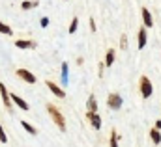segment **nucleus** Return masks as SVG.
Returning <instances> with one entry per match:
<instances>
[{
  "label": "nucleus",
  "instance_id": "8",
  "mask_svg": "<svg viewBox=\"0 0 161 147\" xmlns=\"http://www.w3.org/2000/svg\"><path fill=\"white\" fill-rule=\"evenodd\" d=\"M86 115H88V119H90L92 127H94L96 130H99V129H101V117H99L97 114H92V112H88Z\"/></svg>",
  "mask_w": 161,
  "mask_h": 147
},
{
  "label": "nucleus",
  "instance_id": "21",
  "mask_svg": "<svg viewBox=\"0 0 161 147\" xmlns=\"http://www.w3.org/2000/svg\"><path fill=\"white\" fill-rule=\"evenodd\" d=\"M0 142H2V144H6V142H8V136H6V132H4V129H2V125H0Z\"/></svg>",
  "mask_w": 161,
  "mask_h": 147
},
{
  "label": "nucleus",
  "instance_id": "16",
  "mask_svg": "<svg viewBox=\"0 0 161 147\" xmlns=\"http://www.w3.org/2000/svg\"><path fill=\"white\" fill-rule=\"evenodd\" d=\"M68 71H69V65L64 62V63H62V82H64V86L68 84Z\"/></svg>",
  "mask_w": 161,
  "mask_h": 147
},
{
  "label": "nucleus",
  "instance_id": "5",
  "mask_svg": "<svg viewBox=\"0 0 161 147\" xmlns=\"http://www.w3.org/2000/svg\"><path fill=\"white\" fill-rule=\"evenodd\" d=\"M17 76L23 78V80L28 82V84H36V74H32L28 69H17Z\"/></svg>",
  "mask_w": 161,
  "mask_h": 147
},
{
  "label": "nucleus",
  "instance_id": "2",
  "mask_svg": "<svg viewBox=\"0 0 161 147\" xmlns=\"http://www.w3.org/2000/svg\"><path fill=\"white\" fill-rule=\"evenodd\" d=\"M139 86H141V95H142V99H148V97L152 95V91H154L150 78H148V76H141Z\"/></svg>",
  "mask_w": 161,
  "mask_h": 147
},
{
  "label": "nucleus",
  "instance_id": "13",
  "mask_svg": "<svg viewBox=\"0 0 161 147\" xmlns=\"http://www.w3.org/2000/svg\"><path fill=\"white\" fill-rule=\"evenodd\" d=\"M113 62H114V50H113V48H109V50H107V54H105V63H103V65H109V67H111V65H113Z\"/></svg>",
  "mask_w": 161,
  "mask_h": 147
},
{
  "label": "nucleus",
  "instance_id": "17",
  "mask_svg": "<svg viewBox=\"0 0 161 147\" xmlns=\"http://www.w3.org/2000/svg\"><path fill=\"white\" fill-rule=\"evenodd\" d=\"M38 4H40L38 0H36V2L26 0V2H23V4H21V8H23V9H32V8H38Z\"/></svg>",
  "mask_w": 161,
  "mask_h": 147
},
{
  "label": "nucleus",
  "instance_id": "1",
  "mask_svg": "<svg viewBox=\"0 0 161 147\" xmlns=\"http://www.w3.org/2000/svg\"><path fill=\"white\" fill-rule=\"evenodd\" d=\"M47 112L51 114V117H53V121L56 123V127L62 130V132H66V119H64V115H62V112L58 110L54 104H47Z\"/></svg>",
  "mask_w": 161,
  "mask_h": 147
},
{
  "label": "nucleus",
  "instance_id": "6",
  "mask_svg": "<svg viewBox=\"0 0 161 147\" xmlns=\"http://www.w3.org/2000/svg\"><path fill=\"white\" fill-rule=\"evenodd\" d=\"M9 99H11V103H15V104H17V106H19V108H21V110H30V106H28V103H26V101H25V99H21V97H19V95H15V93H11V95H9Z\"/></svg>",
  "mask_w": 161,
  "mask_h": 147
},
{
  "label": "nucleus",
  "instance_id": "11",
  "mask_svg": "<svg viewBox=\"0 0 161 147\" xmlns=\"http://www.w3.org/2000/svg\"><path fill=\"white\" fill-rule=\"evenodd\" d=\"M137 45H139V48H144V45H146V39H148V34H146V28H141L139 30V36H137Z\"/></svg>",
  "mask_w": 161,
  "mask_h": 147
},
{
  "label": "nucleus",
  "instance_id": "24",
  "mask_svg": "<svg viewBox=\"0 0 161 147\" xmlns=\"http://www.w3.org/2000/svg\"><path fill=\"white\" fill-rule=\"evenodd\" d=\"M40 24H41V26H43V28H45V26L49 24V19H47V17H43V19H41V21H40Z\"/></svg>",
  "mask_w": 161,
  "mask_h": 147
},
{
  "label": "nucleus",
  "instance_id": "25",
  "mask_svg": "<svg viewBox=\"0 0 161 147\" xmlns=\"http://www.w3.org/2000/svg\"><path fill=\"white\" fill-rule=\"evenodd\" d=\"M156 129H158V130L161 129V119H159V121H156Z\"/></svg>",
  "mask_w": 161,
  "mask_h": 147
},
{
  "label": "nucleus",
  "instance_id": "23",
  "mask_svg": "<svg viewBox=\"0 0 161 147\" xmlns=\"http://www.w3.org/2000/svg\"><path fill=\"white\" fill-rule=\"evenodd\" d=\"M90 30H92V32H96V21H94L92 17H90Z\"/></svg>",
  "mask_w": 161,
  "mask_h": 147
},
{
  "label": "nucleus",
  "instance_id": "15",
  "mask_svg": "<svg viewBox=\"0 0 161 147\" xmlns=\"http://www.w3.org/2000/svg\"><path fill=\"white\" fill-rule=\"evenodd\" d=\"M21 127H23L28 134H36V132H38V130H36V127H32V125H30V123H26V121H21Z\"/></svg>",
  "mask_w": 161,
  "mask_h": 147
},
{
  "label": "nucleus",
  "instance_id": "20",
  "mask_svg": "<svg viewBox=\"0 0 161 147\" xmlns=\"http://www.w3.org/2000/svg\"><path fill=\"white\" fill-rule=\"evenodd\" d=\"M111 147H118V132L116 130L111 132Z\"/></svg>",
  "mask_w": 161,
  "mask_h": 147
},
{
  "label": "nucleus",
  "instance_id": "18",
  "mask_svg": "<svg viewBox=\"0 0 161 147\" xmlns=\"http://www.w3.org/2000/svg\"><path fill=\"white\" fill-rule=\"evenodd\" d=\"M77 26H79V19L73 17V19H71V24H69V34H75V32H77Z\"/></svg>",
  "mask_w": 161,
  "mask_h": 147
},
{
  "label": "nucleus",
  "instance_id": "22",
  "mask_svg": "<svg viewBox=\"0 0 161 147\" xmlns=\"http://www.w3.org/2000/svg\"><path fill=\"white\" fill-rule=\"evenodd\" d=\"M120 47L122 48H127V36H125V34H124L122 39H120Z\"/></svg>",
  "mask_w": 161,
  "mask_h": 147
},
{
  "label": "nucleus",
  "instance_id": "12",
  "mask_svg": "<svg viewBox=\"0 0 161 147\" xmlns=\"http://www.w3.org/2000/svg\"><path fill=\"white\" fill-rule=\"evenodd\" d=\"M86 108H88V112L96 114V110H97V101H96V95H90V97H88V101H86Z\"/></svg>",
  "mask_w": 161,
  "mask_h": 147
},
{
  "label": "nucleus",
  "instance_id": "7",
  "mask_svg": "<svg viewBox=\"0 0 161 147\" xmlns=\"http://www.w3.org/2000/svg\"><path fill=\"white\" fill-rule=\"evenodd\" d=\"M47 86H49V89H51V91H53V93H54V95H56L58 99H64V97H66V91H64V89H62L60 86L53 84L51 80H47Z\"/></svg>",
  "mask_w": 161,
  "mask_h": 147
},
{
  "label": "nucleus",
  "instance_id": "14",
  "mask_svg": "<svg viewBox=\"0 0 161 147\" xmlns=\"http://www.w3.org/2000/svg\"><path fill=\"white\" fill-rule=\"evenodd\" d=\"M150 138H152V142H154V144L158 145V144L161 142V134H159V130H158V129H152V130H150Z\"/></svg>",
  "mask_w": 161,
  "mask_h": 147
},
{
  "label": "nucleus",
  "instance_id": "3",
  "mask_svg": "<svg viewBox=\"0 0 161 147\" xmlns=\"http://www.w3.org/2000/svg\"><path fill=\"white\" fill-rule=\"evenodd\" d=\"M107 106H109L111 110H120L122 108V97L118 93H111V95L107 97Z\"/></svg>",
  "mask_w": 161,
  "mask_h": 147
},
{
  "label": "nucleus",
  "instance_id": "9",
  "mask_svg": "<svg viewBox=\"0 0 161 147\" xmlns=\"http://www.w3.org/2000/svg\"><path fill=\"white\" fill-rule=\"evenodd\" d=\"M141 15H142V21H144V26H154V21H152V15H150V11L146 9V8H142L141 9Z\"/></svg>",
  "mask_w": 161,
  "mask_h": 147
},
{
  "label": "nucleus",
  "instance_id": "19",
  "mask_svg": "<svg viewBox=\"0 0 161 147\" xmlns=\"http://www.w3.org/2000/svg\"><path fill=\"white\" fill-rule=\"evenodd\" d=\"M0 34H6V36H11L13 32H11V28H9L8 24H4V23L0 21Z\"/></svg>",
  "mask_w": 161,
  "mask_h": 147
},
{
  "label": "nucleus",
  "instance_id": "10",
  "mask_svg": "<svg viewBox=\"0 0 161 147\" xmlns=\"http://www.w3.org/2000/svg\"><path fill=\"white\" fill-rule=\"evenodd\" d=\"M15 47H17V48H34V47H36V41L19 39V41H15Z\"/></svg>",
  "mask_w": 161,
  "mask_h": 147
},
{
  "label": "nucleus",
  "instance_id": "4",
  "mask_svg": "<svg viewBox=\"0 0 161 147\" xmlns=\"http://www.w3.org/2000/svg\"><path fill=\"white\" fill-rule=\"evenodd\" d=\"M0 95H2V101H4V106H6V110L11 112L13 108V103H11V99H9V93H8V89H6V86L0 82Z\"/></svg>",
  "mask_w": 161,
  "mask_h": 147
}]
</instances>
